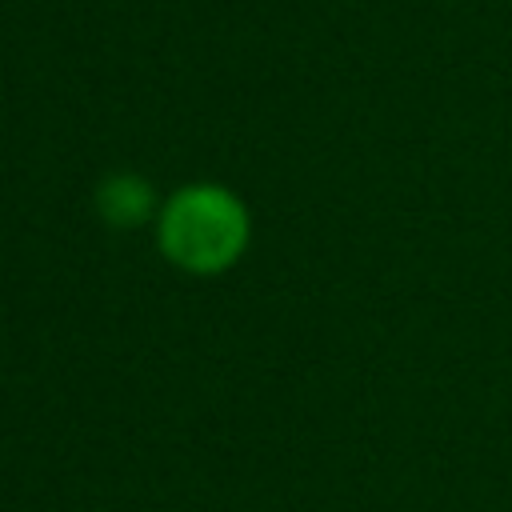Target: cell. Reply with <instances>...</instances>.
<instances>
[{"label": "cell", "mask_w": 512, "mask_h": 512, "mask_svg": "<svg viewBox=\"0 0 512 512\" xmlns=\"http://www.w3.org/2000/svg\"><path fill=\"white\" fill-rule=\"evenodd\" d=\"M104 212L108 220L116 224H136L144 212H148V184H140L136 176H116L108 188H104Z\"/></svg>", "instance_id": "2"}, {"label": "cell", "mask_w": 512, "mask_h": 512, "mask_svg": "<svg viewBox=\"0 0 512 512\" xmlns=\"http://www.w3.org/2000/svg\"><path fill=\"white\" fill-rule=\"evenodd\" d=\"M164 252L192 268V272H216L232 264L248 240V216L224 188H184L160 220Z\"/></svg>", "instance_id": "1"}]
</instances>
